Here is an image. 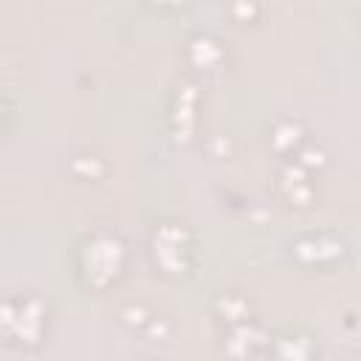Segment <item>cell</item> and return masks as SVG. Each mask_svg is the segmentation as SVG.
Here are the masks:
<instances>
[{"instance_id": "cell-1", "label": "cell", "mask_w": 361, "mask_h": 361, "mask_svg": "<svg viewBox=\"0 0 361 361\" xmlns=\"http://www.w3.org/2000/svg\"><path fill=\"white\" fill-rule=\"evenodd\" d=\"M118 262H121V245L110 237H99L85 251V268L96 285H104L110 276H116Z\"/></svg>"}, {"instance_id": "cell-2", "label": "cell", "mask_w": 361, "mask_h": 361, "mask_svg": "<svg viewBox=\"0 0 361 361\" xmlns=\"http://www.w3.org/2000/svg\"><path fill=\"white\" fill-rule=\"evenodd\" d=\"M164 3H175V0H164Z\"/></svg>"}]
</instances>
